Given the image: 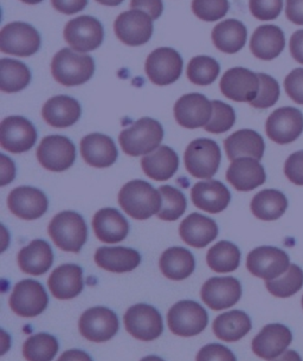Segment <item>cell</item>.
Listing matches in <instances>:
<instances>
[{"instance_id":"6da1fadb","label":"cell","mask_w":303,"mask_h":361,"mask_svg":"<svg viewBox=\"0 0 303 361\" xmlns=\"http://www.w3.org/2000/svg\"><path fill=\"white\" fill-rule=\"evenodd\" d=\"M118 203L128 216L144 221L158 214L161 207V193L144 180L127 183L118 193Z\"/></svg>"},{"instance_id":"7a4b0ae2","label":"cell","mask_w":303,"mask_h":361,"mask_svg":"<svg viewBox=\"0 0 303 361\" xmlns=\"http://www.w3.org/2000/svg\"><path fill=\"white\" fill-rule=\"evenodd\" d=\"M95 62L89 55H80L71 49H62L52 59L51 74L59 85L75 87L93 78Z\"/></svg>"},{"instance_id":"3957f363","label":"cell","mask_w":303,"mask_h":361,"mask_svg":"<svg viewBox=\"0 0 303 361\" xmlns=\"http://www.w3.org/2000/svg\"><path fill=\"white\" fill-rule=\"evenodd\" d=\"M54 243L67 252L78 254L88 238V228L81 214L74 211H63L52 218L48 228Z\"/></svg>"},{"instance_id":"277c9868","label":"cell","mask_w":303,"mask_h":361,"mask_svg":"<svg viewBox=\"0 0 303 361\" xmlns=\"http://www.w3.org/2000/svg\"><path fill=\"white\" fill-rule=\"evenodd\" d=\"M163 139L161 123L151 118H142L123 129L118 141L123 151L130 157H140L156 151Z\"/></svg>"},{"instance_id":"5b68a950","label":"cell","mask_w":303,"mask_h":361,"mask_svg":"<svg viewBox=\"0 0 303 361\" xmlns=\"http://www.w3.org/2000/svg\"><path fill=\"white\" fill-rule=\"evenodd\" d=\"M222 153L217 142L210 139H197L186 148L184 161L187 172L198 179H211L221 165Z\"/></svg>"},{"instance_id":"8992f818","label":"cell","mask_w":303,"mask_h":361,"mask_svg":"<svg viewBox=\"0 0 303 361\" xmlns=\"http://www.w3.org/2000/svg\"><path fill=\"white\" fill-rule=\"evenodd\" d=\"M167 322L173 334L190 338L203 332L209 324V315L199 303L185 300L171 308Z\"/></svg>"},{"instance_id":"52a82bcc","label":"cell","mask_w":303,"mask_h":361,"mask_svg":"<svg viewBox=\"0 0 303 361\" xmlns=\"http://www.w3.org/2000/svg\"><path fill=\"white\" fill-rule=\"evenodd\" d=\"M41 48V36L34 26L22 22L10 23L0 32V50L8 55L29 57Z\"/></svg>"},{"instance_id":"ba28073f","label":"cell","mask_w":303,"mask_h":361,"mask_svg":"<svg viewBox=\"0 0 303 361\" xmlns=\"http://www.w3.org/2000/svg\"><path fill=\"white\" fill-rule=\"evenodd\" d=\"M123 322L127 332L141 341H153L163 332L161 314L146 303L130 307L123 317Z\"/></svg>"},{"instance_id":"9c48e42d","label":"cell","mask_w":303,"mask_h":361,"mask_svg":"<svg viewBox=\"0 0 303 361\" xmlns=\"http://www.w3.org/2000/svg\"><path fill=\"white\" fill-rule=\"evenodd\" d=\"M104 38V26L92 16L71 19L64 27V39L75 51H93L102 44Z\"/></svg>"},{"instance_id":"30bf717a","label":"cell","mask_w":303,"mask_h":361,"mask_svg":"<svg viewBox=\"0 0 303 361\" xmlns=\"http://www.w3.org/2000/svg\"><path fill=\"white\" fill-rule=\"evenodd\" d=\"M48 303V294L44 287L34 280L18 282L10 296L12 312L23 317H37L47 310Z\"/></svg>"},{"instance_id":"8fae6325","label":"cell","mask_w":303,"mask_h":361,"mask_svg":"<svg viewBox=\"0 0 303 361\" xmlns=\"http://www.w3.org/2000/svg\"><path fill=\"white\" fill-rule=\"evenodd\" d=\"M37 159L42 166L51 172H63L76 160V148L73 141L63 135H49L38 146Z\"/></svg>"},{"instance_id":"7c38bea8","label":"cell","mask_w":303,"mask_h":361,"mask_svg":"<svg viewBox=\"0 0 303 361\" xmlns=\"http://www.w3.org/2000/svg\"><path fill=\"white\" fill-rule=\"evenodd\" d=\"M183 66L184 62L177 50L172 48H159L148 56L144 71L152 83L168 85L179 80Z\"/></svg>"},{"instance_id":"4fadbf2b","label":"cell","mask_w":303,"mask_h":361,"mask_svg":"<svg viewBox=\"0 0 303 361\" xmlns=\"http://www.w3.org/2000/svg\"><path fill=\"white\" fill-rule=\"evenodd\" d=\"M290 266L288 255L275 247H256L248 255L247 268L254 276L264 281L275 280Z\"/></svg>"},{"instance_id":"5bb4252c","label":"cell","mask_w":303,"mask_h":361,"mask_svg":"<svg viewBox=\"0 0 303 361\" xmlns=\"http://www.w3.org/2000/svg\"><path fill=\"white\" fill-rule=\"evenodd\" d=\"M81 336L93 343H104L118 333V320L113 310L94 307L85 310L78 321Z\"/></svg>"},{"instance_id":"9a60e30c","label":"cell","mask_w":303,"mask_h":361,"mask_svg":"<svg viewBox=\"0 0 303 361\" xmlns=\"http://www.w3.org/2000/svg\"><path fill=\"white\" fill-rule=\"evenodd\" d=\"M152 20L146 12L140 10L123 12L115 19V35L123 44L130 47L146 44L153 35Z\"/></svg>"},{"instance_id":"2e32d148","label":"cell","mask_w":303,"mask_h":361,"mask_svg":"<svg viewBox=\"0 0 303 361\" xmlns=\"http://www.w3.org/2000/svg\"><path fill=\"white\" fill-rule=\"evenodd\" d=\"M266 132L276 144H292L302 134L303 114L296 108H278L266 120Z\"/></svg>"},{"instance_id":"e0dca14e","label":"cell","mask_w":303,"mask_h":361,"mask_svg":"<svg viewBox=\"0 0 303 361\" xmlns=\"http://www.w3.org/2000/svg\"><path fill=\"white\" fill-rule=\"evenodd\" d=\"M37 141L35 126L23 116H8L0 125V145L11 153H24Z\"/></svg>"},{"instance_id":"ac0fdd59","label":"cell","mask_w":303,"mask_h":361,"mask_svg":"<svg viewBox=\"0 0 303 361\" xmlns=\"http://www.w3.org/2000/svg\"><path fill=\"white\" fill-rule=\"evenodd\" d=\"M223 95L236 102H252L259 92V74L245 68H233L221 80Z\"/></svg>"},{"instance_id":"d6986e66","label":"cell","mask_w":303,"mask_h":361,"mask_svg":"<svg viewBox=\"0 0 303 361\" xmlns=\"http://www.w3.org/2000/svg\"><path fill=\"white\" fill-rule=\"evenodd\" d=\"M200 296L211 310H226L240 301L242 286L235 277H212L203 284Z\"/></svg>"},{"instance_id":"ffe728a7","label":"cell","mask_w":303,"mask_h":361,"mask_svg":"<svg viewBox=\"0 0 303 361\" xmlns=\"http://www.w3.org/2000/svg\"><path fill=\"white\" fill-rule=\"evenodd\" d=\"M212 101L198 92L181 96L174 104V118L185 128L205 127L212 116Z\"/></svg>"},{"instance_id":"44dd1931","label":"cell","mask_w":303,"mask_h":361,"mask_svg":"<svg viewBox=\"0 0 303 361\" xmlns=\"http://www.w3.org/2000/svg\"><path fill=\"white\" fill-rule=\"evenodd\" d=\"M8 207L16 217L35 221L48 211L49 200L41 190L20 186L10 192Z\"/></svg>"},{"instance_id":"7402d4cb","label":"cell","mask_w":303,"mask_h":361,"mask_svg":"<svg viewBox=\"0 0 303 361\" xmlns=\"http://www.w3.org/2000/svg\"><path fill=\"white\" fill-rule=\"evenodd\" d=\"M292 340V332L285 324H268L252 340V350L257 357L274 360L285 353Z\"/></svg>"},{"instance_id":"603a6c76","label":"cell","mask_w":303,"mask_h":361,"mask_svg":"<svg viewBox=\"0 0 303 361\" xmlns=\"http://www.w3.org/2000/svg\"><path fill=\"white\" fill-rule=\"evenodd\" d=\"M226 179L237 191L248 192L264 184L266 174L257 159L245 157L231 162L226 172Z\"/></svg>"},{"instance_id":"cb8c5ba5","label":"cell","mask_w":303,"mask_h":361,"mask_svg":"<svg viewBox=\"0 0 303 361\" xmlns=\"http://www.w3.org/2000/svg\"><path fill=\"white\" fill-rule=\"evenodd\" d=\"M191 198L200 210L209 214H219L229 207L231 193L221 181H199L193 186Z\"/></svg>"},{"instance_id":"d4e9b609","label":"cell","mask_w":303,"mask_h":361,"mask_svg":"<svg viewBox=\"0 0 303 361\" xmlns=\"http://www.w3.org/2000/svg\"><path fill=\"white\" fill-rule=\"evenodd\" d=\"M48 286L56 299H74L83 290V270L76 264L59 266L49 277Z\"/></svg>"},{"instance_id":"484cf974","label":"cell","mask_w":303,"mask_h":361,"mask_svg":"<svg viewBox=\"0 0 303 361\" xmlns=\"http://www.w3.org/2000/svg\"><path fill=\"white\" fill-rule=\"evenodd\" d=\"M81 154L90 166L104 169L116 161L118 148L114 141L104 134H89L82 139Z\"/></svg>"},{"instance_id":"4316f807","label":"cell","mask_w":303,"mask_h":361,"mask_svg":"<svg viewBox=\"0 0 303 361\" xmlns=\"http://www.w3.org/2000/svg\"><path fill=\"white\" fill-rule=\"evenodd\" d=\"M179 233L190 247H205L218 236V225L203 214H192L181 221Z\"/></svg>"},{"instance_id":"83f0119b","label":"cell","mask_w":303,"mask_h":361,"mask_svg":"<svg viewBox=\"0 0 303 361\" xmlns=\"http://www.w3.org/2000/svg\"><path fill=\"white\" fill-rule=\"evenodd\" d=\"M94 233L104 243L123 242L130 233V224L126 218L116 209H102L93 218Z\"/></svg>"},{"instance_id":"f1b7e54d","label":"cell","mask_w":303,"mask_h":361,"mask_svg":"<svg viewBox=\"0 0 303 361\" xmlns=\"http://www.w3.org/2000/svg\"><path fill=\"white\" fill-rule=\"evenodd\" d=\"M81 106L70 96L57 95L47 101L42 115L48 125L55 128H67L81 118Z\"/></svg>"},{"instance_id":"f546056e","label":"cell","mask_w":303,"mask_h":361,"mask_svg":"<svg viewBox=\"0 0 303 361\" xmlns=\"http://www.w3.org/2000/svg\"><path fill=\"white\" fill-rule=\"evenodd\" d=\"M94 258L101 269L116 274L130 273L141 262V256L137 251L123 247H99Z\"/></svg>"},{"instance_id":"4dcf8cb0","label":"cell","mask_w":303,"mask_h":361,"mask_svg":"<svg viewBox=\"0 0 303 361\" xmlns=\"http://www.w3.org/2000/svg\"><path fill=\"white\" fill-rule=\"evenodd\" d=\"M224 147L231 161L245 157L261 160L264 154L266 145L263 137L255 130L240 129L224 140Z\"/></svg>"},{"instance_id":"1f68e13d","label":"cell","mask_w":303,"mask_h":361,"mask_svg":"<svg viewBox=\"0 0 303 361\" xmlns=\"http://www.w3.org/2000/svg\"><path fill=\"white\" fill-rule=\"evenodd\" d=\"M54 254L45 240H35L18 254V266L23 273L32 276L44 275L52 266Z\"/></svg>"},{"instance_id":"d6a6232c","label":"cell","mask_w":303,"mask_h":361,"mask_svg":"<svg viewBox=\"0 0 303 361\" xmlns=\"http://www.w3.org/2000/svg\"><path fill=\"white\" fill-rule=\"evenodd\" d=\"M285 45V34L278 26L262 25L252 34L250 50L257 59L271 61L280 56Z\"/></svg>"},{"instance_id":"836d02e7","label":"cell","mask_w":303,"mask_h":361,"mask_svg":"<svg viewBox=\"0 0 303 361\" xmlns=\"http://www.w3.org/2000/svg\"><path fill=\"white\" fill-rule=\"evenodd\" d=\"M141 167L153 180H168L178 171L179 158L172 148L161 146L142 158Z\"/></svg>"},{"instance_id":"e575fe53","label":"cell","mask_w":303,"mask_h":361,"mask_svg":"<svg viewBox=\"0 0 303 361\" xmlns=\"http://www.w3.org/2000/svg\"><path fill=\"white\" fill-rule=\"evenodd\" d=\"M159 266L163 276L172 281H181L192 275L196 261L192 252L185 247H173L163 251Z\"/></svg>"},{"instance_id":"d590c367","label":"cell","mask_w":303,"mask_h":361,"mask_svg":"<svg viewBox=\"0 0 303 361\" xmlns=\"http://www.w3.org/2000/svg\"><path fill=\"white\" fill-rule=\"evenodd\" d=\"M252 320L242 310H231L216 317L212 329L216 336L226 343H235L252 331Z\"/></svg>"},{"instance_id":"8d00e7d4","label":"cell","mask_w":303,"mask_h":361,"mask_svg":"<svg viewBox=\"0 0 303 361\" xmlns=\"http://www.w3.org/2000/svg\"><path fill=\"white\" fill-rule=\"evenodd\" d=\"M248 31L243 23L237 19H226L212 31V42L216 48L225 54H236L245 48Z\"/></svg>"},{"instance_id":"74e56055","label":"cell","mask_w":303,"mask_h":361,"mask_svg":"<svg viewBox=\"0 0 303 361\" xmlns=\"http://www.w3.org/2000/svg\"><path fill=\"white\" fill-rule=\"evenodd\" d=\"M252 214L261 221H276L288 207L285 195L278 190H263L252 198Z\"/></svg>"},{"instance_id":"f35d334b","label":"cell","mask_w":303,"mask_h":361,"mask_svg":"<svg viewBox=\"0 0 303 361\" xmlns=\"http://www.w3.org/2000/svg\"><path fill=\"white\" fill-rule=\"evenodd\" d=\"M31 82V71L25 64L17 59H3L0 61V90L18 92Z\"/></svg>"},{"instance_id":"ab89813d","label":"cell","mask_w":303,"mask_h":361,"mask_svg":"<svg viewBox=\"0 0 303 361\" xmlns=\"http://www.w3.org/2000/svg\"><path fill=\"white\" fill-rule=\"evenodd\" d=\"M206 262L211 269L216 273H231L240 267V249L235 244L222 240L209 250Z\"/></svg>"},{"instance_id":"60d3db41","label":"cell","mask_w":303,"mask_h":361,"mask_svg":"<svg viewBox=\"0 0 303 361\" xmlns=\"http://www.w3.org/2000/svg\"><path fill=\"white\" fill-rule=\"evenodd\" d=\"M58 341L55 336L39 333L30 336L23 346V354L26 360H52L58 352Z\"/></svg>"},{"instance_id":"b9f144b4","label":"cell","mask_w":303,"mask_h":361,"mask_svg":"<svg viewBox=\"0 0 303 361\" xmlns=\"http://www.w3.org/2000/svg\"><path fill=\"white\" fill-rule=\"evenodd\" d=\"M270 294L276 298H290L303 287V270L296 264H290L288 270L275 280L266 281Z\"/></svg>"},{"instance_id":"7bdbcfd3","label":"cell","mask_w":303,"mask_h":361,"mask_svg":"<svg viewBox=\"0 0 303 361\" xmlns=\"http://www.w3.org/2000/svg\"><path fill=\"white\" fill-rule=\"evenodd\" d=\"M221 67L218 62L209 56H197L187 66V78L196 85H210L218 78Z\"/></svg>"},{"instance_id":"ee69618b","label":"cell","mask_w":303,"mask_h":361,"mask_svg":"<svg viewBox=\"0 0 303 361\" xmlns=\"http://www.w3.org/2000/svg\"><path fill=\"white\" fill-rule=\"evenodd\" d=\"M161 193V207L158 212V218L163 221H177L185 212L186 203L185 195L178 188H172L170 185H163L159 188Z\"/></svg>"},{"instance_id":"f6af8a7d","label":"cell","mask_w":303,"mask_h":361,"mask_svg":"<svg viewBox=\"0 0 303 361\" xmlns=\"http://www.w3.org/2000/svg\"><path fill=\"white\" fill-rule=\"evenodd\" d=\"M212 116L204 128L209 133L222 134L233 128L236 121V114L233 108L222 101H212Z\"/></svg>"},{"instance_id":"bcb514c9","label":"cell","mask_w":303,"mask_h":361,"mask_svg":"<svg viewBox=\"0 0 303 361\" xmlns=\"http://www.w3.org/2000/svg\"><path fill=\"white\" fill-rule=\"evenodd\" d=\"M229 0H193L192 11L205 22H216L229 11Z\"/></svg>"},{"instance_id":"7dc6e473","label":"cell","mask_w":303,"mask_h":361,"mask_svg":"<svg viewBox=\"0 0 303 361\" xmlns=\"http://www.w3.org/2000/svg\"><path fill=\"white\" fill-rule=\"evenodd\" d=\"M259 92L255 100L250 102L252 107L266 109L273 107L280 97V85L274 78L269 75L259 74Z\"/></svg>"},{"instance_id":"c3c4849f","label":"cell","mask_w":303,"mask_h":361,"mask_svg":"<svg viewBox=\"0 0 303 361\" xmlns=\"http://www.w3.org/2000/svg\"><path fill=\"white\" fill-rule=\"evenodd\" d=\"M249 8L259 20H274L283 8V0H250Z\"/></svg>"},{"instance_id":"681fc988","label":"cell","mask_w":303,"mask_h":361,"mask_svg":"<svg viewBox=\"0 0 303 361\" xmlns=\"http://www.w3.org/2000/svg\"><path fill=\"white\" fill-rule=\"evenodd\" d=\"M285 89L294 102L303 106V68L292 71L285 78Z\"/></svg>"},{"instance_id":"f907efd6","label":"cell","mask_w":303,"mask_h":361,"mask_svg":"<svg viewBox=\"0 0 303 361\" xmlns=\"http://www.w3.org/2000/svg\"><path fill=\"white\" fill-rule=\"evenodd\" d=\"M285 173L292 184L303 186V151L295 152L287 159Z\"/></svg>"},{"instance_id":"816d5d0a","label":"cell","mask_w":303,"mask_h":361,"mask_svg":"<svg viewBox=\"0 0 303 361\" xmlns=\"http://www.w3.org/2000/svg\"><path fill=\"white\" fill-rule=\"evenodd\" d=\"M197 360H236L233 352L217 343H211L203 347L197 355Z\"/></svg>"},{"instance_id":"f5cc1de1","label":"cell","mask_w":303,"mask_h":361,"mask_svg":"<svg viewBox=\"0 0 303 361\" xmlns=\"http://www.w3.org/2000/svg\"><path fill=\"white\" fill-rule=\"evenodd\" d=\"M132 10H140L147 13L153 20L159 18L163 11V0H132Z\"/></svg>"},{"instance_id":"db71d44e","label":"cell","mask_w":303,"mask_h":361,"mask_svg":"<svg viewBox=\"0 0 303 361\" xmlns=\"http://www.w3.org/2000/svg\"><path fill=\"white\" fill-rule=\"evenodd\" d=\"M52 6L64 15H74L85 10L88 0H51Z\"/></svg>"},{"instance_id":"11a10c76","label":"cell","mask_w":303,"mask_h":361,"mask_svg":"<svg viewBox=\"0 0 303 361\" xmlns=\"http://www.w3.org/2000/svg\"><path fill=\"white\" fill-rule=\"evenodd\" d=\"M285 15L296 25H303V0H287Z\"/></svg>"},{"instance_id":"9f6ffc18","label":"cell","mask_w":303,"mask_h":361,"mask_svg":"<svg viewBox=\"0 0 303 361\" xmlns=\"http://www.w3.org/2000/svg\"><path fill=\"white\" fill-rule=\"evenodd\" d=\"M289 48H290L292 59L299 64H303V30H299L292 35L290 43H289Z\"/></svg>"},{"instance_id":"6f0895ef","label":"cell","mask_w":303,"mask_h":361,"mask_svg":"<svg viewBox=\"0 0 303 361\" xmlns=\"http://www.w3.org/2000/svg\"><path fill=\"white\" fill-rule=\"evenodd\" d=\"M87 359V360H90V357L87 355V354L82 353V352H75V350H70L69 353H64L62 357H61V360H64V359Z\"/></svg>"},{"instance_id":"680465c9","label":"cell","mask_w":303,"mask_h":361,"mask_svg":"<svg viewBox=\"0 0 303 361\" xmlns=\"http://www.w3.org/2000/svg\"><path fill=\"white\" fill-rule=\"evenodd\" d=\"M97 1L100 4L106 5V6H118V5L123 4V0H97Z\"/></svg>"},{"instance_id":"91938a15","label":"cell","mask_w":303,"mask_h":361,"mask_svg":"<svg viewBox=\"0 0 303 361\" xmlns=\"http://www.w3.org/2000/svg\"><path fill=\"white\" fill-rule=\"evenodd\" d=\"M20 1H23V3H25V4L36 5L39 4V3H42L43 0H20Z\"/></svg>"},{"instance_id":"94428289","label":"cell","mask_w":303,"mask_h":361,"mask_svg":"<svg viewBox=\"0 0 303 361\" xmlns=\"http://www.w3.org/2000/svg\"><path fill=\"white\" fill-rule=\"evenodd\" d=\"M301 302H302V307H303V296H302V301H301Z\"/></svg>"}]
</instances>
